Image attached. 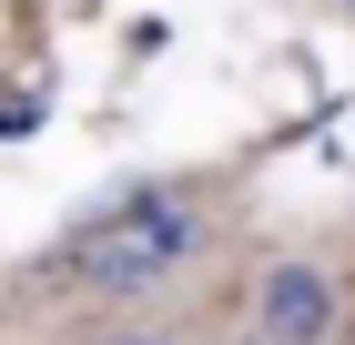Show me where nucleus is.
<instances>
[{"instance_id": "obj_1", "label": "nucleus", "mask_w": 355, "mask_h": 345, "mask_svg": "<svg viewBox=\"0 0 355 345\" xmlns=\"http://www.w3.org/2000/svg\"><path fill=\"white\" fill-rule=\"evenodd\" d=\"M193 234H203V224H193L183 193H132V203L92 213L82 234H71V274H82L92 294H142V285H163L193 254Z\"/></svg>"}, {"instance_id": "obj_2", "label": "nucleus", "mask_w": 355, "mask_h": 345, "mask_svg": "<svg viewBox=\"0 0 355 345\" xmlns=\"http://www.w3.org/2000/svg\"><path fill=\"white\" fill-rule=\"evenodd\" d=\"M325 325H335V285H325L315 264H284V274L264 285V335H284V345H315Z\"/></svg>"}, {"instance_id": "obj_3", "label": "nucleus", "mask_w": 355, "mask_h": 345, "mask_svg": "<svg viewBox=\"0 0 355 345\" xmlns=\"http://www.w3.org/2000/svg\"><path fill=\"white\" fill-rule=\"evenodd\" d=\"M122 345H153V335H122Z\"/></svg>"}]
</instances>
